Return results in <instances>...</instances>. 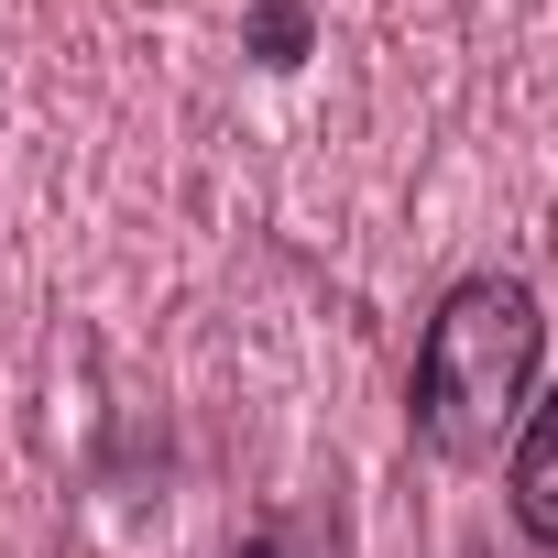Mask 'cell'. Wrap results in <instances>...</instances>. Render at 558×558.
I'll use <instances>...</instances> for the list:
<instances>
[{
    "label": "cell",
    "instance_id": "cell-1",
    "mask_svg": "<svg viewBox=\"0 0 558 558\" xmlns=\"http://www.w3.org/2000/svg\"><path fill=\"white\" fill-rule=\"evenodd\" d=\"M547 318L514 274H460L416 340V438L438 460H493L536 405Z\"/></svg>",
    "mask_w": 558,
    "mask_h": 558
},
{
    "label": "cell",
    "instance_id": "cell-2",
    "mask_svg": "<svg viewBox=\"0 0 558 558\" xmlns=\"http://www.w3.org/2000/svg\"><path fill=\"white\" fill-rule=\"evenodd\" d=\"M504 504H514V525L558 558V384L525 405V427H514V460H504Z\"/></svg>",
    "mask_w": 558,
    "mask_h": 558
}]
</instances>
